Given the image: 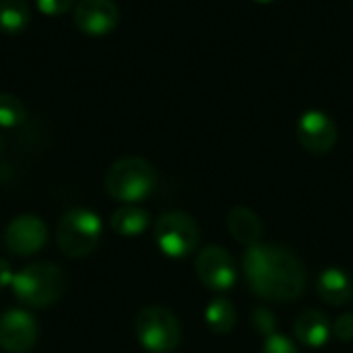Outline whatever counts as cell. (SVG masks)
<instances>
[{
  "instance_id": "6da1fadb",
  "label": "cell",
  "mask_w": 353,
  "mask_h": 353,
  "mask_svg": "<svg viewBox=\"0 0 353 353\" xmlns=\"http://www.w3.org/2000/svg\"><path fill=\"white\" fill-rule=\"evenodd\" d=\"M242 269L252 294L263 300L290 302L306 292V269L302 261L283 246H250L242 259Z\"/></svg>"
},
{
  "instance_id": "7a4b0ae2",
  "label": "cell",
  "mask_w": 353,
  "mask_h": 353,
  "mask_svg": "<svg viewBox=\"0 0 353 353\" xmlns=\"http://www.w3.org/2000/svg\"><path fill=\"white\" fill-rule=\"evenodd\" d=\"M10 288L21 304L31 308H48L64 294L66 277L54 263H33L14 273Z\"/></svg>"
},
{
  "instance_id": "3957f363",
  "label": "cell",
  "mask_w": 353,
  "mask_h": 353,
  "mask_svg": "<svg viewBox=\"0 0 353 353\" xmlns=\"http://www.w3.org/2000/svg\"><path fill=\"white\" fill-rule=\"evenodd\" d=\"M157 184L155 168L143 157H122L105 174V190L112 199L132 205L147 199Z\"/></svg>"
},
{
  "instance_id": "277c9868",
  "label": "cell",
  "mask_w": 353,
  "mask_h": 353,
  "mask_svg": "<svg viewBox=\"0 0 353 353\" xmlns=\"http://www.w3.org/2000/svg\"><path fill=\"white\" fill-rule=\"evenodd\" d=\"M99 238H101V219L91 209L77 207L60 217L56 230V242L66 256L81 259L91 254Z\"/></svg>"
},
{
  "instance_id": "5b68a950",
  "label": "cell",
  "mask_w": 353,
  "mask_h": 353,
  "mask_svg": "<svg viewBox=\"0 0 353 353\" xmlns=\"http://www.w3.org/2000/svg\"><path fill=\"white\" fill-rule=\"evenodd\" d=\"M139 343L149 353H172L182 339V327L174 312L161 306H147L134 319Z\"/></svg>"
},
{
  "instance_id": "8992f818",
  "label": "cell",
  "mask_w": 353,
  "mask_h": 353,
  "mask_svg": "<svg viewBox=\"0 0 353 353\" xmlns=\"http://www.w3.org/2000/svg\"><path fill=\"white\" fill-rule=\"evenodd\" d=\"M201 230L192 215L182 211L163 213L155 223V244L170 259H184L199 246Z\"/></svg>"
},
{
  "instance_id": "52a82bcc",
  "label": "cell",
  "mask_w": 353,
  "mask_h": 353,
  "mask_svg": "<svg viewBox=\"0 0 353 353\" xmlns=\"http://www.w3.org/2000/svg\"><path fill=\"white\" fill-rule=\"evenodd\" d=\"M196 275L203 285L215 292H228L238 279V269L232 254L221 246H205L194 263Z\"/></svg>"
},
{
  "instance_id": "ba28073f",
  "label": "cell",
  "mask_w": 353,
  "mask_h": 353,
  "mask_svg": "<svg viewBox=\"0 0 353 353\" xmlns=\"http://www.w3.org/2000/svg\"><path fill=\"white\" fill-rule=\"evenodd\" d=\"M48 242V228L37 215H19L14 217L6 232L4 244L17 256H29L39 252Z\"/></svg>"
},
{
  "instance_id": "9c48e42d",
  "label": "cell",
  "mask_w": 353,
  "mask_h": 353,
  "mask_svg": "<svg viewBox=\"0 0 353 353\" xmlns=\"http://www.w3.org/2000/svg\"><path fill=\"white\" fill-rule=\"evenodd\" d=\"M35 319L25 310H8L0 316V347L8 353H27L37 341Z\"/></svg>"
},
{
  "instance_id": "30bf717a",
  "label": "cell",
  "mask_w": 353,
  "mask_h": 353,
  "mask_svg": "<svg viewBox=\"0 0 353 353\" xmlns=\"http://www.w3.org/2000/svg\"><path fill=\"white\" fill-rule=\"evenodd\" d=\"M298 141L314 155L329 153L337 143V126L325 112L310 110L298 120Z\"/></svg>"
},
{
  "instance_id": "8fae6325",
  "label": "cell",
  "mask_w": 353,
  "mask_h": 353,
  "mask_svg": "<svg viewBox=\"0 0 353 353\" xmlns=\"http://www.w3.org/2000/svg\"><path fill=\"white\" fill-rule=\"evenodd\" d=\"M74 25L87 35L110 33L120 19V10L114 0H81L74 6Z\"/></svg>"
},
{
  "instance_id": "7c38bea8",
  "label": "cell",
  "mask_w": 353,
  "mask_h": 353,
  "mask_svg": "<svg viewBox=\"0 0 353 353\" xmlns=\"http://www.w3.org/2000/svg\"><path fill=\"white\" fill-rule=\"evenodd\" d=\"M294 333L300 343L308 347H323L333 333V327L327 319V314L319 310H306L298 316L294 325Z\"/></svg>"
},
{
  "instance_id": "4fadbf2b",
  "label": "cell",
  "mask_w": 353,
  "mask_h": 353,
  "mask_svg": "<svg viewBox=\"0 0 353 353\" xmlns=\"http://www.w3.org/2000/svg\"><path fill=\"white\" fill-rule=\"evenodd\" d=\"M316 288H319V296L331 306H343L353 296L352 277L343 269H335V267H329L319 275Z\"/></svg>"
},
{
  "instance_id": "5bb4252c",
  "label": "cell",
  "mask_w": 353,
  "mask_h": 353,
  "mask_svg": "<svg viewBox=\"0 0 353 353\" xmlns=\"http://www.w3.org/2000/svg\"><path fill=\"white\" fill-rule=\"evenodd\" d=\"M228 230L232 238L244 246H254L263 238V221L248 207H234L228 215Z\"/></svg>"
},
{
  "instance_id": "9a60e30c",
  "label": "cell",
  "mask_w": 353,
  "mask_h": 353,
  "mask_svg": "<svg viewBox=\"0 0 353 353\" xmlns=\"http://www.w3.org/2000/svg\"><path fill=\"white\" fill-rule=\"evenodd\" d=\"M110 225L118 236L132 238V236H139L147 230L149 213L139 205H122L112 213Z\"/></svg>"
},
{
  "instance_id": "2e32d148",
  "label": "cell",
  "mask_w": 353,
  "mask_h": 353,
  "mask_svg": "<svg viewBox=\"0 0 353 353\" xmlns=\"http://www.w3.org/2000/svg\"><path fill=\"white\" fill-rule=\"evenodd\" d=\"M31 10L27 0H0V31L14 35L27 29Z\"/></svg>"
},
{
  "instance_id": "e0dca14e",
  "label": "cell",
  "mask_w": 353,
  "mask_h": 353,
  "mask_svg": "<svg viewBox=\"0 0 353 353\" xmlns=\"http://www.w3.org/2000/svg\"><path fill=\"white\" fill-rule=\"evenodd\" d=\"M236 319L238 312L234 304L225 298H215L205 310V323L217 335H228L236 327Z\"/></svg>"
},
{
  "instance_id": "ac0fdd59",
  "label": "cell",
  "mask_w": 353,
  "mask_h": 353,
  "mask_svg": "<svg viewBox=\"0 0 353 353\" xmlns=\"http://www.w3.org/2000/svg\"><path fill=\"white\" fill-rule=\"evenodd\" d=\"M27 112L19 97L10 93H0V126L2 128H14L25 120Z\"/></svg>"
},
{
  "instance_id": "d6986e66",
  "label": "cell",
  "mask_w": 353,
  "mask_h": 353,
  "mask_svg": "<svg viewBox=\"0 0 353 353\" xmlns=\"http://www.w3.org/2000/svg\"><path fill=\"white\" fill-rule=\"evenodd\" d=\"M275 316H273V312H269L267 308H256L254 312H252V327L261 333V335H265V337H269V335H273L275 333Z\"/></svg>"
},
{
  "instance_id": "ffe728a7",
  "label": "cell",
  "mask_w": 353,
  "mask_h": 353,
  "mask_svg": "<svg viewBox=\"0 0 353 353\" xmlns=\"http://www.w3.org/2000/svg\"><path fill=\"white\" fill-rule=\"evenodd\" d=\"M263 353H300L298 347L294 345V341H290L288 337L279 335V333H273L265 339V345H263Z\"/></svg>"
},
{
  "instance_id": "44dd1931",
  "label": "cell",
  "mask_w": 353,
  "mask_h": 353,
  "mask_svg": "<svg viewBox=\"0 0 353 353\" xmlns=\"http://www.w3.org/2000/svg\"><path fill=\"white\" fill-rule=\"evenodd\" d=\"M333 335L339 339V341H353V312H345L341 314L335 325H333Z\"/></svg>"
},
{
  "instance_id": "7402d4cb",
  "label": "cell",
  "mask_w": 353,
  "mask_h": 353,
  "mask_svg": "<svg viewBox=\"0 0 353 353\" xmlns=\"http://www.w3.org/2000/svg\"><path fill=\"white\" fill-rule=\"evenodd\" d=\"M74 0H37V8L48 17H60L70 10Z\"/></svg>"
},
{
  "instance_id": "603a6c76",
  "label": "cell",
  "mask_w": 353,
  "mask_h": 353,
  "mask_svg": "<svg viewBox=\"0 0 353 353\" xmlns=\"http://www.w3.org/2000/svg\"><path fill=\"white\" fill-rule=\"evenodd\" d=\"M12 277H14V273H12L10 265L4 259H0V290L8 288L12 283Z\"/></svg>"
},
{
  "instance_id": "cb8c5ba5",
  "label": "cell",
  "mask_w": 353,
  "mask_h": 353,
  "mask_svg": "<svg viewBox=\"0 0 353 353\" xmlns=\"http://www.w3.org/2000/svg\"><path fill=\"white\" fill-rule=\"evenodd\" d=\"M259 2H273V0H259Z\"/></svg>"
}]
</instances>
